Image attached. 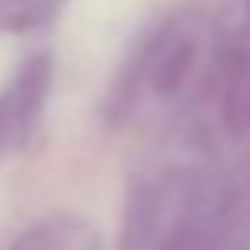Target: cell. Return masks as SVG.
Instances as JSON below:
<instances>
[{"label":"cell","mask_w":250,"mask_h":250,"mask_svg":"<svg viewBox=\"0 0 250 250\" xmlns=\"http://www.w3.org/2000/svg\"><path fill=\"white\" fill-rule=\"evenodd\" d=\"M195 52H199V45L192 35H168L151 65V89L158 96H175L195 65Z\"/></svg>","instance_id":"cell-1"},{"label":"cell","mask_w":250,"mask_h":250,"mask_svg":"<svg viewBox=\"0 0 250 250\" xmlns=\"http://www.w3.org/2000/svg\"><path fill=\"white\" fill-rule=\"evenodd\" d=\"M11 250H96V236L76 219H45L21 233Z\"/></svg>","instance_id":"cell-2"},{"label":"cell","mask_w":250,"mask_h":250,"mask_svg":"<svg viewBox=\"0 0 250 250\" xmlns=\"http://www.w3.org/2000/svg\"><path fill=\"white\" fill-rule=\"evenodd\" d=\"M223 124L229 134H250V59H240L223 93Z\"/></svg>","instance_id":"cell-3"},{"label":"cell","mask_w":250,"mask_h":250,"mask_svg":"<svg viewBox=\"0 0 250 250\" xmlns=\"http://www.w3.org/2000/svg\"><path fill=\"white\" fill-rule=\"evenodd\" d=\"M45 79H48V62L45 59H35L31 65H24L21 79H18V89H14V110L11 117L18 124H31V117L38 113V103L45 96Z\"/></svg>","instance_id":"cell-4"},{"label":"cell","mask_w":250,"mask_h":250,"mask_svg":"<svg viewBox=\"0 0 250 250\" xmlns=\"http://www.w3.org/2000/svg\"><path fill=\"white\" fill-rule=\"evenodd\" d=\"M243 14H247V28H250V0H243Z\"/></svg>","instance_id":"cell-5"},{"label":"cell","mask_w":250,"mask_h":250,"mask_svg":"<svg viewBox=\"0 0 250 250\" xmlns=\"http://www.w3.org/2000/svg\"><path fill=\"white\" fill-rule=\"evenodd\" d=\"M247 168H250V151H247Z\"/></svg>","instance_id":"cell-6"}]
</instances>
